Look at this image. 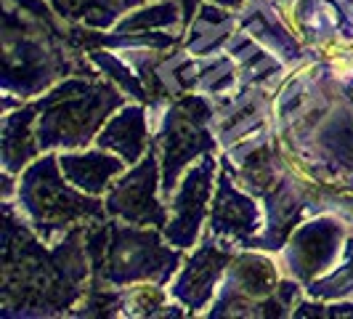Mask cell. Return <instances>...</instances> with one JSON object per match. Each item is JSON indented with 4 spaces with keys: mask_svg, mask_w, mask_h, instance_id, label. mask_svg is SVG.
<instances>
[{
    "mask_svg": "<svg viewBox=\"0 0 353 319\" xmlns=\"http://www.w3.org/2000/svg\"><path fill=\"white\" fill-rule=\"evenodd\" d=\"M109 211L123 215L136 224H165V211L154 200V157L141 168H136L130 176H125L109 195Z\"/></svg>",
    "mask_w": 353,
    "mask_h": 319,
    "instance_id": "cell-1",
    "label": "cell"
},
{
    "mask_svg": "<svg viewBox=\"0 0 353 319\" xmlns=\"http://www.w3.org/2000/svg\"><path fill=\"white\" fill-rule=\"evenodd\" d=\"M192 106L194 102H183V104L176 106V117H173V125H168V142H165V189L170 192V184L176 181L178 171L186 160H192L205 146H210V142H205V133L199 130V123H202V115L199 112L196 117H192Z\"/></svg>",
    "mask_w": 353,
    "mask_h": 319,
    "instance_id": "cell-2",
    "label": "cell"
},
{
    "mask_svg": "<svg viewBox=\"0 0 353 319\" xmlns=\"http://www.w3.org/2000/svg\"><path fill=\"white\" fill-rule=\"evenodd\" d=\"M229 253L218 250L212 242H208L202 250H196V255L192 258L189 269L183 271V277L178 280L176 293L183 298L186 303H202L208 296H210L212 284H215V277L221 274V269L226 264Z\"/></svg>",
    "mask_w": 353,
    "mask_h": 319,
    "instance_id": "cell-3",
    "label": "cell"
},
{
    "mask_svg": "<svg viewBox=\"0 0 353 319\" xmlns=\"http://www.w3.org/2000/svg\"><path fill=\"white\" fill-rule=\"evenodd\" d=\"M210 189V162H205L202 168L192 171V176L186 178L183 192L176 200V226H173V237L181 242H192L199 226V215L205 208V197Z\"/></svg>",
    "mask_w": 353,
    "mask_h": 319,
    "instance_id": "cell-4",
    "label": "cell"
},
{
    "mask_svg": "<svg viewBox=\"0 0 353 319\" xmlns=\"http://www.w3.org/2000/svg\"><path fill=\"white\" fill-rule=\"evenodd\" d=\"M61 171L70 176L72 184H77L85 192H104L109 186V178L123 171V162L109 155L85 152V155H67L61 157Z\"/></svg>",
    "mask_w": 353,
    "mask_h": 319,
    "instance_id": "cell-5",
    "label": "cell"
},
{
    "mask_svg": "<svg viewBox=\"0 0 353 319\" xmlns=\"http://www.w3.org/2000/svg\"><path fill=\"white\" fill-rule=\"evenodd\" d=\"M101 146L117 149L128 162H136V157L146 149V123H143V112L139 106L125 109L117 120L106 125L101 133Z\"/></svg>",
    "mask_w": 353,
    "mask_h": 319,
    "instance_id": "cell-6",
    "label": "cell"
}]
</instances>
